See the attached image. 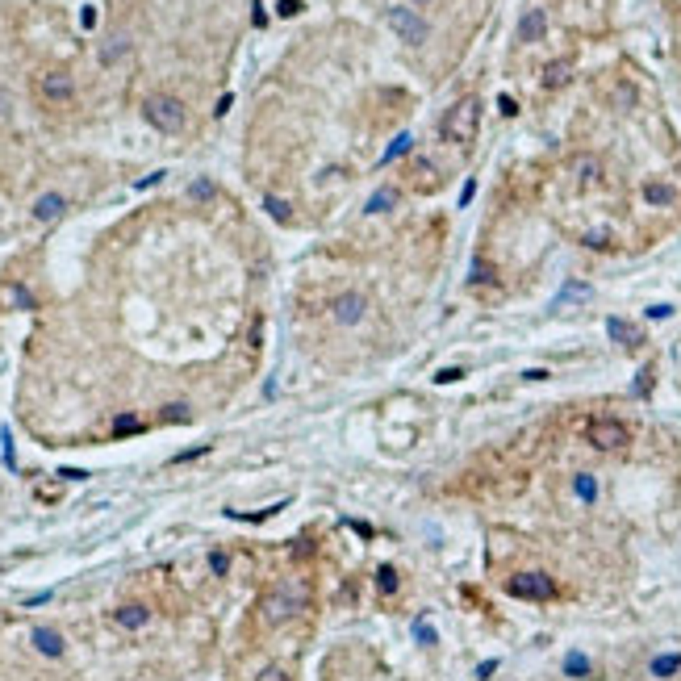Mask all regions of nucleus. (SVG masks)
<instances>
[{
  "label": "nucleus",
  "instance_id": "nucleus-16",
  "mask_svg": "<svg viewBox=\"0 0 681 681\" xmlns=\"http://www.w3.org/2000/svg\"><path fill=\"white\" fill-rule=\"evenodd\" d=\"M568 71H572V63H568V59L548 63V71H544V88H564V84H568Z\"/></svg>",
  "mask_w": 681,
  "mask_h": 681
},
{
  "label": "nucleus",
  "instance_id": "nucleus-30",
  "mask_svg": "<svg viewBox=\"0 0 681 681\" xmlns=\"http://www.w3.org/2000/svg\"><path fill=\"white\" fill-rule=\"evenodd\" d=\"M276 13H280V17H293V13H301V0H280V5H276Z\"/></svg>",
  "mask_w": 681,
  "mask_h": 681
},
{
  "label": "nucleus",
  "instance_id": "nucleus-25",
  "mask_svg": "<svg viewBox=\"0 0 681 681\" xmlns=\"http://www.w3.org/2000/svg\"><path fill=\"white\" fill-rule=\"evenodd\" d=\"M209 568H214L218 577H226V568H230V556H226V552H214V556H209Z\"/></svg>",
  "mask_w": 681,
  "mask_h": 681
},
{
  "label": "nucleus",
  "instance_id": "nucleus-4",
  "mask_svg": "<svg viewBox=\"0 0 681 681\" xmlns=\"http://www.w3.org/2000/svg\"><path fill=\"white\" fill-rule=\"evenodd\" d=\"M385 25H389L401 42H410V46H423V42H427V21L418 17V9H410V5H389V9H385Z\"/></svg>",
  "mask_w": 681,
  "mask_h": 681
},
{
  "label": "nucleus",
  "instance_id": "nucleus-22",
  "mask_svg": "<svg viewBox=\"0 0 681 681\" xmlns=\"http://www.w3.org/2000/svg\"><path fill=\"white\" fill-rule=\"evenodd\" d=\"M264 205H268V214H272V218H276V222H289V205H284V201H280V197H268V201H264Z\"/></svg>",
  "mask_w": 681,
  "mask_h": 681
},
{
  "label": "nucleus",
  "instance_id": "nucleus-29",
  "mask_svg": "<svg viewBox=\"0 0 681 681\" xmlns=\"http://www.w3.org/2000/svg\"><path fill=\"white\" fill-rule=\"evenodd\" d=\"M606 243H610L606 230H590V234H585V247H606Z\"/></svg>",
  "mask_w": 681,
  "mask_h": 681
},
{
  "label": "nucleus",
  "instance_id": "nucleus-23",
  "mask_svg": "<svg viewBox=\"0 0 681 681\" xmlns=\"http://www.w3.org/2000/svg\"><path fill=\"white\" fill-rule=\"evenodd\" d=\"M122 55H126V38H118V42H109V46L100 50V59H104V63H113V59H122Z\"/></svg>",
  "mask_w": 681,
  "mask_h": 681
},
{
  "label": "nucleus",
  "instance_id": "nucleus-7",
  "mask_svg": "<svg viewBox=\"0 0 681 681\" xmlns=\"http://www.w3.org/2000/svg\"><path fill=\"white\" fill-rule=\"evenodd\" d=\"M259 610H264V623H284L293 610H301V594H289V590H272L264 602H259Z\"/></svg>",
  "mask_w": 681,
  "mask_h": 681
},
{
  "label": "nucleus",
  "instance_id": "nucleus-12",
  "mask_svg": "<svg viewBox=\"0 0 681 681\" xmlns=\"http://www.w3.org/2000/svg\"><path fill=\"white\" fill-rule=\"evenodd\" d=\"M34 648L42 656H63V636L55 627H34Z\"/></svg>",
  "mask_w": 681,
  "mask_h": 681
},
{
  "label": "nucleus",
  "instance_id": "nucleus-36",
  "mask_svg": "<svg viewBox=\"0 0 681 681\" xmlns=\"http://www.w3.org/2000/svg\"><path fill=\"white\" fill-rule=\"evenodd\" d=\"M414 5H427V0H414Z\"/></svg>",
  "mask_w": 681,
  "mask_h": 681
},
{
  "label": "nucleus",
  "instance_id": "nucleus-27",
  "mask_svg": "<svg viewBox=\"0 0 681 681\" xmlns=\"http://www.w3.org/2000/svg\"><path fill=\"white\" fill-rule=\"evenodd\" d=\"M377 581H381V590L393 594V590H397V572H393V568H381V572H377Z\"/></svg>",
  "mask_w": 681,
  "mask_h": 681
},
{
  "label": "nucleus",
  "instance_id": "nucleus-32",
  "mask_svg": "<svg viewBox=\"0 0 681 681\" xmlns=\"http://www.w3.org/2000/svg\"><path fill=\"white\" fill-rule=\"evenodd\" d=\"M209 192H214V184H209V180H197V184H192V197H209Z\"/></svg>",
  "mask_w": 681,
  "mask_h": 681
},
{
  "label": "nucleus",
  "instance_id": "nucleus-1",
  "mask_svg": "<svg viewBox=\"0 0 681 681\" xmlns=\"http://www.w3.org/2000/svg\"><path fill=\"white\" fill-rule=\"evenodd\" d=\"M477 126H481V100L477 96H464L460 104H451L447 118H443V138L456 142V146H468L477 138Z\"/></svg>",
  "mask_w": 681,
  "mask_h": 681
},
{
  "label": "nucleus",
  "instance_id": "nucleus-10",
  "mask_svg": "<svg viewBox=\"0 0 681 681\" xmlns=\"http://www.w3.org/2000/svg\"><path fill=\"white\" fill-rule=\"evenodd\" d=\"M568 168H572V176H577V184H598L602 180V164L594 159V155H572Z\"/></svg>",
  "mask_w": 681,
  "mask_h": 681
},
{
  "label": "nucleus",
  "instance_id": "nucleus-19",
  "mask_svg": "<svg viewBox=\"0 0 681 681\" xmlns=\"http://www.w3.org/2000/svg\"><path fill=\"white\" fill-rule=\"evenodd\" d=\"M389 205H397V192H393V188H381V192L368 201V214H381V209H389Z\"/></svg>",
  "mask_w": 681,
  "mask_h": 681
},
{
  "label": "nucleus",
  "instance_id": "nucleus-11",
  "mask_svg": "<svg viewBox=\"0 0 681 681\" xmlns=\"http://www.w3.org/2000/svg\"><path fill=\"white\" fill-rule=\"evenodd\" d=\"M113 623H118V627H126V632H138V627H146V623H150V610H146L142 602H130V606H122V610L113 614Z\"/></svg>",
  "mask_w": 681,
  "mask_h": 681
},
{
  "label": "nucleus",
  "instance_id": "nucleus-14",
  "mask_svg": "<svg viewBox=\"0 0 681 681\" xmlns=\"http://www.w3.org/2000/svg\"><path fill=\"white\" fill-rule=\"evenodd\" d=\"M63 209H67V201H63L59 192H46V197L34 201V218H38V222H55Z\"/></svg>",
  "mask_w": 681,
  "mask_h": 681
},
{
  "label": "nucleus",
  "instance_id": "nucleus-8",
  "mask_svg": "<svg viewBox=\"0 0 681 681\" xmlns=\"http://www.w3.org/2000/svg\"><path fill=\"white\" fill-rule=\"evenodd\" d=\"M331 309H335V322L339 326H355V322H364V309H368V305H364L359 293H343Z\"/></svg>",
  "mask_w": 681,
  "mask_h": 681
},
{
  "label": "nucleus",
  "instance_id": "nucleus-21",
  "mask_svg": "<svg viewBox=\"0 0 681 681\" xmlns=\"http://www.w3.org/2000/svg\"><path fill=\"white\" fill-rule=\"evenodd\" d=\"M577 493H581L585 502H594V498H598V485H594V477H590V473H581V477H577Z\"/></svg>",
  "mask_w": 681,
  "mask_h": 681
},
{
  "label": "nucleus",
  "instance_id": "nucleus-26",
  "mask_svg": "<svg viewBox=\"0 0 681 681\" xmlns=\"http://www.w3.org/2000/svg\"><path fill=\"white\" fill-rule=\"evenodd\" d=\"M164 418H168V423H188V405H168Z\"/></svg>",
  "mask_w": 681,
  "mask_h": 681
},
{
  "label": "nucleus",
  "instance_id": "nucleus-9",
  "mask_svg": "<svg viewBox=\"0 0 681 681\" xmlns=\"http://www.w3.org/2000/svg\"><path fill=\"white\" fill-rule=\"evenodd\" d=\"M548 34V13L544 9H527L518 21V42H539Z\"/></svg>",
  "mask_w": 681,
  "mask_h": 681
},
{
  "label": "nucleus",
  "instance_id": "nucleus-6",
  "mask_svg": "<svg viewBox=\"0 0 681 681\" xmlns=\"http://www.w3.org/2000/svg\"><path fill=\"white\" fill-rule=\"evenodd\" d=\"M76 96V80L67 76V71H46V76H38V100H46V104H67Z\"/></svg>",
  "mask_w": 681,
  "mask_h": 681
},
{
  "label": "nucleus",
  "instance_id": "nucleus-24",
  "mask_svg": "<svg viewBox=\"0 0 681 681\" xmlns=\"http://www.w3.org/2000/svg\"><path fill=\"white\" fill-rule=\"evenodd\" d=\"M564 669H568V673H572V677H581V673H585V669H590V660H585V656H581V652H572V656H568V660H564Z\"/></svg>",
  "mask_w": 681,
  "mask_h": 681
},
{
  "label": "nucleus",
  "instance_id": "nucleus-5",
  "mask_svg": "<svg viewBox=\"0 0 681 681\" xmlns=\"http://www.w3.org/2000/svg\"><path fill=\"white\" fill-rule=\"evenodd\" d=\"M510 594L527 598V602H548V598H556V581L548 577V572H518V577L510 581Z\"/></svg>",
  "mask_w": 681,
  "mask_h": 681
},
{
  "label": "nucleus",
  "instance_id": "nucleus-2",
  "mask_svg": "<svg viewBox=\"0 0 681 681\" xmlns=\"http://www.w3.org/2000/svg\"><path fill=\"white\" fill-rule=\"evenodd\" d=\"M142 118L159 130V134H176V130H184V100H176V96H168V92H159V96H146V104H142Z\"/></svg>",
  "mask_w": 681,
  "mask_h": 681
},
{
  "label": "nucleus",
  "instance_id": "nucleus-3",
  "mask_svg": "<svg viewBox=\"0 0 681 681\" xmlns=\"http://www.w3.org/2000/svg\"><path fill=\"white\" fill-rule=\"evenodd\" d=\"M585 439L598 451H618V447L632 443V427L618 423V418H590V423H585Z\"/></svg>",
  "mask_w": 681,
  "mask_h": 681
},
{
  "label": "nucleus",
  "instance_id": "nucleus-20",
  "mask_svg": "<svg viewBox=\"0 0 681 681\" xmlns=\"http://www.w3.org/2000/svg\"><path fill=\"white\" fill-rule=\"evenodd\" d=\"M134 431H142V418H134V414H122L113 423V435H134Z\"/></svg>",
  "mask_w": 681,
  "mask_h": 681
},
{
  "label": "nucleus",
  "instance_id": "nucleus-34",
  "mask_svg": "<svg viewBox=\"0 0 681 681\" xmlns=\"http://www.w3.org/2000/svg\"><path fill=\"white\" fill-rule=\"evenodd\" d=\"M473 192H477V184L468 180V184H464V192H460V205H468V201H473Z\"/></svg>",
  "mask_w": 681,
  "mask_h": 681
},
{
  "label": "nucleus",
  "instance_id": "nucleus-15",
  "mask_svg": "<svg viewBox=\"0 0 681 681\" xmlns=\"http://www.w3.org/2000/svg\"><path fill=\"white\" fill-rule=\"evenodd\" d=\"M606 335H610L614 343H623V347H636V343H640V331H636L632 322H623V318H610V322H606Z\"/></svg>",
  "mask_w": 681,
  "mask_h": 681
},
{
  "label": "nucleus",
  "instance_id": "nucleus-31",
  "mask_svg": "<svg viewBox=\"0 0 681 681\" xmlns=\"http://www.w3.org/2000/svg\"><path fill=\"white\" fill-rule=\"evenodd\" d=\"M414 632H418V640H423V644H435V632H431V627H427V623H418V627H414Z\"/></svg>",
  "mask_w": 681,
  "mask_h": 681
},
{
  "label": "nucleus",
  "instance_id": "nucleus-33",
  "mask_svg": "<svg viewBox=\"0 0 681 681\" xmlns=\"http://www.w3.org/2000/svg\"><path fill=\"white\" fill-rule=\"evenodd\" d=\"M498 104H502V113H506V118H514V113H518V104H514V100H510V96H502V100H498Z\"/></svg>",
  "mask_w": 681,
  "mask_h": 681
},
{
  "label": "nucleus",
  "instance_id": "nucleus-28",
  "mask_svg": "<svg viewBox=\"0 0 681 681\" xmlns=\"http://www.w3.org/2000/svg\"><path fill=\"white\" fill-rule=\"evenodd\" d=\"M255 681H289V673H284V669H276V665H272V669H264V673H259V677H255Z\"/></svg>",
  "mask_w": 681,
  "mask_h": 681
},
{
  "label": "nucleus",
  "instance_id": "nucleus-35",
  "mask_svg": "<svg viewBox=\"0 0 681 681\" xmlns=\"http://www.w3.org/2000/svg\"><path fill=\"white\" fill-rule=\"evenodd\" d=\"M5 109H9V92H5V88H0V113H5Z\"/></svg>",
  "mask_w": 681,
  "mask_h": 681
},
{
  "label": "nucleus",
  "instance_id": "nucleus-17",
  "mask_svg": "<svg viewBox=\"0 0 681 681\" xmlns=\"http://www.w3.org/2000/svg\"><path fill=\"white\" fill-rule=\"evenodd\" d=\"M677 669H681V656H677V652H669V656H656V660H652V673H656V677H669V673H677Z\"/></svg>",
  "mask_w": 681,
  "mask_h": 681
},
{
  "label": "nucleus",
  "instance_id": "nucleus-13",
  "mask_svg": "<svg viewBox=\"0 0 681 681\" xmlns=\"http://www.w3.org/2000/svg\"><path fill=\"white\" fill-rule=\"evenodd\" d=\"M644 201L656 205V209H669V205L677 201V188H673L669 180H648V184H644Z\"/></svg>",
  "mask_w": 681,
  "mask_h": 681
},
{
  "label": "nucleus",
  "instance_id": "nucleus-18",
  "mask_svg": "<svg viewBox=\"0 0 681 681\" xmlns=\"http://www.w3.org/2000/svg\"><path fill=\"white\" fill-rule=\"evenodd\" d=\"M410 146H414V138H410V134H397L393 146L385 150V164H393V159H401V155H410Z\"/></svg>",
  "mask_w": 681,
  "mask_h": 681
}]
</instances>
